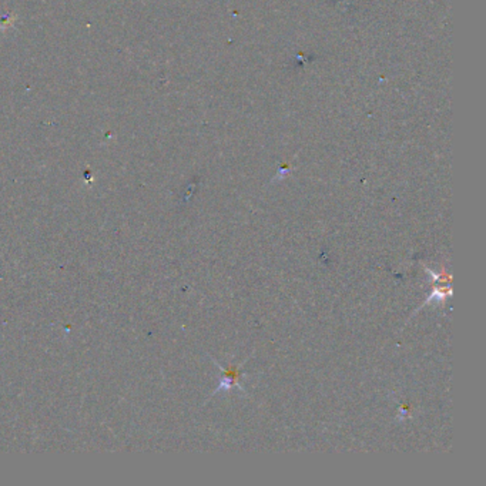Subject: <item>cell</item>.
Segmentation results:
<instances>
[{"label": "cell", "instance_id": "cell-1", "mask_svg": "<svg viewBox=\"0 0 486 486\" xmlns=\"http://www.w3.org/2000/svg\"><path fill=\"white\" fill-rule=\"evenodd\" d=\"M250 358V357H248ZM248 358L245 360V361H243L240 365H231V367H223L220 363H217L216 360H213L214 361V364H217V367L220 368V371H221V378H220V382H219V388L213 392V395H216V394H219V392H227V391H230L231 388H238L240 391H243V392H247L244 388H243V385L240 384V380L243 378V371H241V367L248 361Z\"/></svg>", "mask_w": 486, "mask_h": 486}]
</instances>
